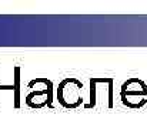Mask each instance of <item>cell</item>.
Listing matches in <instances>:
<instances>
[{"label":"cell","mask_w":147,"mask_h":128,"mask_svg":"<svg viewBox=\"0 0 147 128\" xmlns=\"http://www.w3.org/2000/svg\"><path fill=\"white\" fill-rule=\"evenodd\" d=\"M26 105L30 108H43L45 105H47L49 108H53V97H50L46 92H30L29 95H26L24 100Z\"/></svg>","instance_id":"7a4b0ae2"},{"label":"cell","mask_w":147,"mask_h":128,"mask_svg":"<svg viewBox=\"0 0 147 128\" xmlns=\"http://www.w3.org/2000/svg\"><path fill=\"white\" fill-rule=\"evenodd\" d=\"M120 94H130V95H142L147 97V84L140 78H130L123 83Z\"/></svg>","instance_id":"3957f363"},{"label":"cell","mask_w":147,"mask_h":128,"mask_svg":"<svg viewBox=\"0 0 147 128\" xmlns=\"http://www.w3.org/2000/svg\"><path fill=\"white\" fill-rule=\"evenodd\" d=\"M121 103L131 108V110H139L143 108L147 104V97H142V95H130V94H120Z\"/></svg>","instance_id":"277c9868"},{"label":"cell","mask_w":147,"mask_h":128,"mask_svg":"<svg viewBox=\"0 0 147 128\" xmlns=\"http://www.w3.org/2000/svg\"><path fill=\"white\" fill-rule=\"evenodd\" d=\"M83 84L77 78H64L56 90V98L63 108L74 110L83 104Z\"/></svg>","instance_id":"6da1fadb"},{"label":"cell","mask_w":147,"mask_h":128,"mask_svg":"<svg viewBox=\"0 0 147 128\" xmlns=\"http://www.w3.org/2000/svg\"><path fill=\"white\" fill-rule=\"evenodd\" d=\"M29 88L33 91V92H46L49 94L50 97H53V84L51 81L47 78H36V80H32L29 83Z\"/></svg>","instance_id":"5b68a950"}]
</instances>
